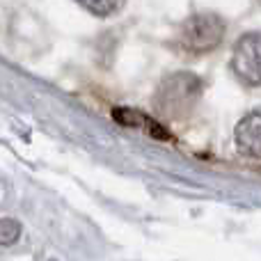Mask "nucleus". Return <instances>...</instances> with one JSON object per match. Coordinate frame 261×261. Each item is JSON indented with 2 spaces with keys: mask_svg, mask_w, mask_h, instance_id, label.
Masks as SVG:
<instances>
[{
  "mask_svg": "<svg viewBox=\"0 0 261 261\" xmlns=\"http://www.w3.org/2000/svg\"><path fill=\"white\" fill-rule=\"evenodd\" d=\"M199 94H202V81L188 71H179L167 76L158 85L153 106L163 117H184L195 108Z\"/></svg>",
  "mask_w": 261,
  "mask_h": 261,
  "instance_id": "f257e3e1",
  "label": "nucleus"
},
{
  "mask_svg": "<svg viewBox=\"0 0 261 261\" xmlns=\"http://www.w3.org/2000/svg\"><path fill=\"white\" fill-rule=\"evenodd\" d=\"M225 37V21L218 14H193L181 25V44L190 53H206Z\"/></svg>",
  "mask_w": 261,
  "mask_h": 261,
  "instance_id": "f03ea898",
  "label": "nucleus"
},
{
  "mask_svg": "<svg viewBox=\"0 0 261 261\" xmlns=\"http://www.w3.org/2000/svg\"><path fill=\"white\" fill-rule=\"evenodd\" d=\"M231 71L248 85H261V32H248L236 41Z\"/></svg>",
  "mask_w": 261,
  "mask_h": 261,
  "instance_id": "7ed1b4c3",
  "label": "nucleus"
},
{
  "mask_svg": "<svg viewBox=\"0 0 261 261\" xmlns=\"http://www.w3.org/2000/svg\"><path fill=\"white\" fill-rule=\"evenodd\" d=\"M236 147L243 156L261 158V110L248 113L236 126Z\"/></svg>",
  "mask_w": 261,
  "mask_h": 261,
  "instance_id": "20e7f679",
  "label": "nucleus"
},
{
  "mask_svg": "<svg viewBox=\"0 0 261 261\" xmlns=\"http://www.w3.org/2000/svg\"><path fill=\"white\" fill-rule=\"evenodd\" d=\"M113 117L117 119L119 124H124V126L128 128H142L144 133L153 135V138H161V140H167L170 135H167V130L161 126V124L156 122V119L147 117V115L138 113V110H130V108H115L113 110Z\"/></svg>",
  "mask_w": 261,
  "mask_h": 261,
  "instance_id": "39448f33",
  "label": "nucleus"
},
{
  "mask_svg": "<svg viewBox=\"0 0 261 261\" xmlns=\"http://www.w3.org/2000/svg\"><path fill=\"white\" fill-rule=\"evenodd\" d=\"M21 239V222L14 218H0V245H14Z\"/></svg>",
  "mask_w": 261,
  "mask_h": 261,
  "instance_id": "423d86ee",
  "label": "nucleus"
},
{
  "mask_svg": "<svg viewBox=\"0 0 261 261\" xmlns=\"http://www.w3.org/2000/svg\"><path fill=\"white\" fill-rule=\"evenodd\" d=\"M83 7L90 9L94 16H108L110 12H115V9L119 7V3H110V0H87V3H83Z\"/></svg>",
  "mask_w": 261,
  "mask_h": 261,
  "instance_id": "0eeeda50",
  "label": "nucleus"
}]
</instances>
